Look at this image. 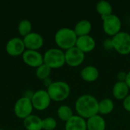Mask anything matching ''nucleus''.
<instances>
[{"mask_svg":"<svg viewBox=\"0 0 130 130\" xmlns=\"http://www.w3.org/2000/svg\"><path fill=\"white\" fill-rule=\"evenodd\" d=\"M98 104L99 101L93 95L83 94L76 100L75 107L78 116L88 120L98 114Z\"/></svg>","mask_w":130,"mask_h":130,"instance_id":"nucleus-1","label":"nucleus"},{"mask_svg":"<svg viewBox=\"0 0 130 130\" xmlns=\"http://www.w3.org/2000/svg\"><path fill=\"white\" fill-rule=\"evenodd\" d=\"M78 36L73 29L69 27H62L59 29L54 36V40L56 45L60 50H67L75 46Z\"/></svg>","mask_w":130,"mask_h":130,"instance_id":"nucleus-2","label":"nucleus"},{"mask_svg":"<svg viewBox=\"0 0 130 130\" xmlns=\"http://www.w3.org/2000/svg\"><path fill=\"white\" fill-rule=\"evenodd\" d=\"M46 91L51 101L60 102L66 100L70 94L71 89L68 83L62 81L53 82L48 87Z\"/></svg>","mask_w":130,"mask_h":130,"instance_id":"nucleus-3","label":"nucleus"},{"mask_svg":"<svg viewBox=\"0 0 130 130\" xmlns=\"http://www.w3.org/2000/svg\"><path fill=\"white\" fill-rule=\"evenodd\" d=\"M43 63L51 69L62 67L66 64L65 52L57 48L49 49L43 54Z\"/></svg>","mask_w":130,"mask_h":130,"instance_id":"nucleus-4","label":"nucleus"},{"mask_svg":"<svg viewBox=\"0 0 130 130\" xmlns=\"http://www.w3.org/2000/svg\"><path fill=\"white\" fill-rule=\"evenodd\" d=\"M113 50L120 55L130 53V34L125 31H120L112 38Z\"/></svg>","mask_w":130,"mask_h":130,"instance_id":"nucleus-5","label":"nucleus"},{"mask_svg":"<svg viewBox=\"0 0 130 130\" xmlns=\"http://www.w3.org/2000/svg\"><path fill=\"white\" fill-rule=\"evenodd\" d=\"M104 32L108 36L113 37L120 32L122 27V22L120 18L116 14H110L102 18Z\"/></svg>","mask_w":130,"mask_h":130,"instance_id":"nucleus-6","label":"nucleus"},{"mask_svg":"<svg viewBox=\"0 0 130 130\" xmlns=\"http://www.w3.org/2000/svg\"><path fill=\"white\" fill-rule=\"evenodd\" d=\"M33 109L34 107L32 105L31 100L27 98L22 97L15 102L14 107V112L18 118L24 120L32 114Z\"/></svg>","mask_w":130,"mask_h":130,"instance_id":"nucleus-7","label":"nucleus"},{"mask_svg":"<svg viewBox=\"0 0 130 130\" xmlns=\"http://www.w3.org/2000/svg\"><path fill=\"white\" fill-rule=\"evenodd\" d=\"M31 102L33 107L35 110L42 111L49 107L51 99L46 91L40 89L34 92V94L31 98Z\"/></svg>","mask_w":130,"mask_h":130,"instance_id":"nucleus-8","label":"nucleus"},{"mask_svg":"<svg viewBox=\"0 0 130 130\" xmlns=\"http://www.w3.org/2000/svg\"><path fill=\"white\" fill-rule=\"evenodd\" d=\"M85 58V53L76 46L72 47L65 52L66 63L71 67L79 66L84 62Z\"/></svg>","mask_w":130,"mask_h":130,"instance_id":"nucleus-9","label":"nucleus"},{"mask_svg":"<svg viewBox=\"0 0 130 130\" xmlns=\"http://www.w3.org/2000/svg\"><path fill=\"white\" fill-rule=\"evenodd\" d=\"M22 59L30 67L37 68L43 64V55L37 50H26L22 54Z\"/></svg>","mask_w":130,"mask_h":130,"instance_id":"nucleus-10","label":"nucleus"},{"mask_svg":"<svg viewBox=\"0 0 130 130\" xmlns=\"http://www.w3.org/2000/svg\"><path fill=\"white\" fill-rule=\"evenodd\" d=\"M25 46L23 39L19 37H13L10 39L5 46V50L11 56H18L22 55L25 50Z\"/></svg>","mask_w":130,"mask_h":130,"instance_id":"nucleus-11","label":"nucleus"},{"mask_svg":"<svg viewBox=\"0 0 130 130\" xmlns=\"http://www.w3.org/2000/svg\"><path fill=\"white\" fill-rule=\"evenodd\" d=\"M23 41L27 50H37L43 45V38L42 35L36 32H31L23 38Z\"/></svg>","mask_w":130,"mask_h":130,"instance_id":"nucleus-12","label":"nucleus"},{"mask_svg":"<svg viewBox=\"0 0 130 130\" xmlns=\"http://www.w3.org/2000/svg\"><path fill=\"white\" fill-rule=\"evenodd\" d=\"M75 46L84 53L93 51L96 46V42L94 37L90 35L78 37Z\"/></svg>","mask_w":130,"mask_h":130,"instance_id":"nucleus-13","label":"nucleus"},{"mask_svg":"<svg viewBox=\"0 0 130 130\" xmlns=\"http://www.w3.org/2000/svg\"><path fill=\"white\" fill-rule=\"evenodd\" d=\"M65 130H88L85 119L76 115L66 122Z\"/></svg>","mask_w":130,"mask_h":130,"instance_id":"nucleus-14","label":"nucleus"},{"mask_svg":"<svg viewBox=\"0 0 130 130\" xmlns=\"http://www.w3.org/2000/svg\"><path fill=\"white\" fill-rule=\"evenodd\" d=\"M99 75L98 69L93 66H88L83 68L80 72L82 78L87 82H94L97 81L99 78Z\"/></svg>","mask_w":130,"mask_h":130,"instance_id":"nucleus-15","label":"nucleus"},{"mask_svg":"<svg viewBox=\"0 0 130 130\" xmlns=\"http://www.w3.org/2000/svg\"><path fill=\"white\" fill-rule=\"evenodd\" d=\"M129 88L125 82H117L113 87V95L117 100H124L129 95Z\"/></svg>","mask_w":130,"mask_h":130,"instance_id":"nucleus-16","label":"nucleus"},{"mask_svg":"<svg viewBox=\"0 0 130 130\" xmlns=\"http://www.w3.org/2000/svg\"><path fill=\"white\" fill-rule=\"evenodd\" d=\"M106 121L104 118L97 114L87 120L88 130H106Z\"/></svg>","mask_w":130,"mask_h":130,"instance_id":"nucleus-17","label":"nucleus"},{"mask_svg":"<svg viewBox=\"0 0 130 130\" xmlns=\"http://www.w3.org/2000/svg\"><path fill=\"white\" fill-rule=\"evenodd\" d=\"M42 120L38 116L31 114L24 120V126L27 130H42Z\"/></svg>","mask_w":130,"mask_h":130,"instance_id":"nucleus-18","label":"nucleus"},{"mask_svg":"<svg viewBox=\"0 0 130 130\" xmlns=\"http://www.w3.org/2000/svg\"><path fill=\"white\" fill-rule=\"evenodd\" d=\"M92 25L91 23L88 20H81L79 21L75 26L74 31L78 37H82L89 35L90 32L91 31Z\"/></svg>","mask_w":130,"mask_h":130,"instance_id":"nucleus-19","label":"nucleus"},{"mask_svg":"<svg viewBox=\"0 0 130 130\" xmlns=\"http://www.w3.org/2000/svg\"><path fill=\"white\" fill-rule=\"evenodd\" d=\"M96 11L102 18L113 14V7L109 2L105 0H101L97 3Z\"/></svg>","mask_w":130,"mask_h":130,"instance_id":"nucleus-20","label":"nucleus"},{"mask_svg":"<svg viewBox=\"0 0 130 130\" xmlns=\"http://www.w3.org/2000/svg\"><path fill=\"white\" fill-rule=\"evenodd\" d=\"M114 109L113 101L110 98H104L99 101L98 113L101 115H107L110 113Z\"/></svg>","mask_w":130,"mask_h":130,"instance_id":"nucleus-21","label":"nucleus"},{"mask_svg":"<svg viewBox=\"0 0 130 130\" xmlns=\"http://www.w3.org/2000/svg\"><path fill=\"white\" fill-rule=\"evenodd\" d=\"M57 115L59 118L64 122H67L74 115L72 108L68 105H61L57 110Z\"/></svg>","mask_w":130,"mask_h":130,"instance_id":"nucleus-22","label":"nucleus"},{"mask_svg":"<svg viewBox=\"0 0 130 130\" xmlns=\"http://www.w3.org/2000/svg\"><path fill=\"white\" fill-rule=\"evenodd\" d=\"M31 30H32L31 22L27 19L21 20L18 25V30L20 35H21L24 37L27 34H29L30 33H31Z\"/></svg>","mask_w":130,"mask_h":130,"instance_id":"nucleus-23","label":"nucleus"},{"mask_svg":"<svg viewBox=\"0 0 130 130\" xmlns=\"http://www.w3.org/2000/svg\"><path fill=\"white\" fill-rule=\"evenodd\" d=\"M51 73V69L46 64H42L36 69V76L40 80H45L48 78Z\"/></svg>","mask_w":130,"mask_h":130,"instance_id":"nucleus-24","label":"nucleus"},{"mask_svg":"<svg viewBox=\"0 0 130 130\" xmlns=\"http://www.w3.org/2000/svg\"><path fill=\"white\" fill-rule=\"evenodd\" d=\"M57 126L56 120L51 117H46L42 120V127L44 130H54Z\"/></svg>","mask_w":130,"mask_h":130,"instance_id":"nucleus-25","label":"nucleus"},{"mask_svg":"<svg viewBox=\"0 0 130 130\" xmlns=\"http://www.w3.org/2000/svg\"><path fill=\"white\" fill-rule=\"evenodd\" d=\"M103 47L107 50H113V42H112V39L107 38L105 39L103 41Z\"/></svg>","mask_w":130,"mask_h":130,"instance_id":"nucleus-26","label":"nucleus"},{"mask_svg":"<svg viewBox=\"0 0 130 130\" xmlns=\"http://www.w3.org/2000/svg\"><path fill=\"white\" fill-rule=\"evenodd\" d=\"M126 77H127V72H120L117 75L118 82H126Z\"/></svg>","mask_w":130,"mask_h":130,"instance_id":"nucleus-27","label":"nucleus"},{"mask_svg":"<svg viewBox=\"0 0 130 130\" xmlns=\"http://www.w3.org/2000/svg\"><path fill=\"white\" fill-rule=\"evenodd\" d=\"M123 107L126 111L130 112V94L123 100Z\"/></svg>","mask_w":130,"mask_h":130,"instance_id":"nucleus-28","label":"nucleus"},{"mask_svg":"<svg viewBox=\"0 0 130 130\" xmlns=\"http://www.w3.org/2000/svg\"><path fill=\"white\" fill-rule=\"evenodd\" d=\"M126 83L127 84V85L129 86V88L130 89V71L129 72H127V77H126Z\"/></svg>","mask_w":130,"mask_h":130,"instance_id":"nucleus-29","label":"nucleus"},{"mask_svg":"<svg viewBox=\"0 0 130 130\" xmlns=\"http://www.w3.org/2000/svg\"><path fill=\"white\" fill-rule=\"evenodd\" d=\"M0 130H5V129H0Z\"/></svg>","mask_w":130,"mask_h":130,"instance_id":"nucleus-30","label":"nucleus"}]
</instances>
